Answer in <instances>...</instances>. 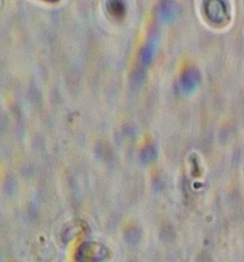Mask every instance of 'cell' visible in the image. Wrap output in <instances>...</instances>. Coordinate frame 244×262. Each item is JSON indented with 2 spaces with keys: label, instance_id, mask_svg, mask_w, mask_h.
<instances>
[{
  "label": "cell",
  "instance_id": "cell-1",
  "mask_svg": "<svg viewBox=\"0 0 244 262\" xmlns=\"http://www.w3.org/2000/svg\"><path fill=\"white\" fill-rule=\"evenodd\" d=\"M107 255V249L96 242L83 244L78 252V259L82 262H101Z\"/></svg>",
  "mask_w": 244,
  "mask_h": 262
},
{
  "label": "cell",
  "instance_id": "cell-2",
  "mask_svg": "<svg viewBox=\"0 0 244 262\" xmlns=\"http://www.w3.org/2000/svg\"><path fill=\"white\" fill-rule=\"evenodd\" d=\"M204 12L208 19L215 24H221L227 19V8L223 1L210 0L206 2Z\"/></svg>",
  "mask_w": 244,
  "mask_h": 262
},
{
  "label": "cell",
  "instance_id": "cell-3",
  "mask_svg": "<svg viewBox=\"0 0 244 262\" xmlns=\"http://www.w3.org/2000/svg\"><path fill=\"white\" fill-rule=\"evenodd\" d=\"M202 76L200 72L195 68H188L183 73L181 78V85L186 93H191L200 84Z\"/></svg>",
  "mask_w": 244,
  "mask_h": 262
},
{
  "label": "cell",
  "instance_id": "cell-4",
  "mask_svg": "<svg viewBox=\"0 0 244 262\" xmlns=\"http://www.w3.org/2000/svg\"><path fill=\"white\" fill-rule=\"evenodd\" d=\"M177 9L172 2H163L160 6V17L163 21H170L176 15Z\"/></svg>",
  "mask_w": 244,
  "mask_h": 262
},
{
  "label": "cell",
  "instance_id": "cell-5",
  "mask_svg": "<svg viewBox=\"0 0 244 262\" xmlns=\"http://www.w3.org/2000/svg\"><path fill=\"white\" fill-rule=\"evenodd\" d=\"M107 8L109 13L116 17H123L126 10L123 2L118 1V0L109 1L107 4Z\"/></svg>",
  "mask_w": 244,
  "mask_h": 262
},
{
  "label": "cell",
  "instance_id": "cell-6",
  "mask_svg": "<svg viewBox=\"0 0 244 262\" xmlns=\"http://www.w3.org/2000/svg\"><path fill=\"white\" fill-rule=\"evenodd\" d=\"M155 42L152 40L141 50V59L143 64H148L151 62L153 57Z\"/></svg>",
  "mask_w": 244,
  "mask_h": 262
},
{
  "label": "cell",
  "instance_id": "cell-7",
  "mask_svg": "<svg viewBox=\"0 0 244 262\" xmlns=\"http://www.w3.org/2000/svg\"><path fill=\"white\" fill-rule=\"evenodd\" d=\"M141 236V231L136 227L127 228L126 231H125V240L130 244H135L139 241Z\"/></svg>",
  "mask_w": 244,
  "mask_h": 262
},
{
  "label": "cell",
  "instance_id": "cell-8",
  "mask_svg": "<svg viewBox=\"0 0 244 262\" xmlns=\"http://www.w3.org/2000/svg\"><path fill=\"white\" fill-rule=\"evenodd\" d=\"M157 156V151L156 148L152 145H148L143 149L141 152V161L144 163H150V161H153Z\"/></svg>",
  "mask_w": 244,
  "mask_h": 262
}]
</instances>
